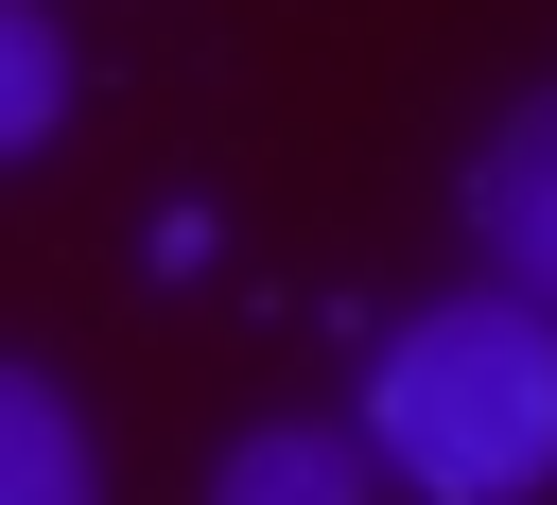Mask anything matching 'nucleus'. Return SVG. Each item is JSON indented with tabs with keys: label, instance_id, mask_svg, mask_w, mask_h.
Masks as SVG:
<instances>
[{
	"label": "nucleus",
	"instance_id": "nucleus-4",
	"mask_svg": "<svg viewBox=\"0 0 557 505\" xmlns=\"http://www.w3.org/2000/svg\"><path fill=\"white\" fill-rule=\"evenodd\" d=\"M209 505H383V470H366L348 418H261V435L209 453Z\"/></svg>",
	"mask_w": 557,
	"mask_h": 505
},
{
	"label": "nucleus",
	"instance_id": "nucleus-3",
	"mask_svg": "<svg viewBox=\"0 0 557 505\" xmlns=\"http://www.w3.org/2000/svg\"><path fill=\"white\" fill-rule=\"evenodd\" d=\"M0 505H104V435L35 348H0Z\"/></svg>",
	"mask_w": 557,
	"mask_h": 505
},
{
	"label": "nucleus",
	"instance_id": "nucleus-1",
	"mask_svg": "<svg viewBox=\"0 0 557 505\" xmlns=\"http://www.w3.org/2000/svg\"><path fill=\"white\" fill-rule=\"evenodd\" d=\"M366 470L418 505H540L557 488V313L522 296H418L366 348Z\"/></svg>",
	"mask_w": 557,
	"mask_h": 505
},
{
	"label": "nucleus",
	"instance_id": "nucleus-5",
	"mask_svg": "<svg viewBox=\"0 0 557 505\" xmlns=\"http://www.w3.org/2000/svg\"><path fill=\"white\" fill-rule=\"evenodd\" d=\"M70 122V17L52 0H0V157H35Z\"/></svg>",
	"mask_w": 557,
	"mask_h": 505
},
{
	"label": "nucleus",
	"instance_id": "nucleus-2",
	"mask_svg": "<svg viewBox=\"0 0 557 505\" xmlns=\"http://www.w3.org/2000/svg\"><path fill=\"white\" fill-rule=\"evenodd\" d=\"M470 244H487V296H522V313H557V87H522L487 139H470Z\"/></svg>",
	"mask_w": 557,
	"mask_h": 505
}]
</instances>
